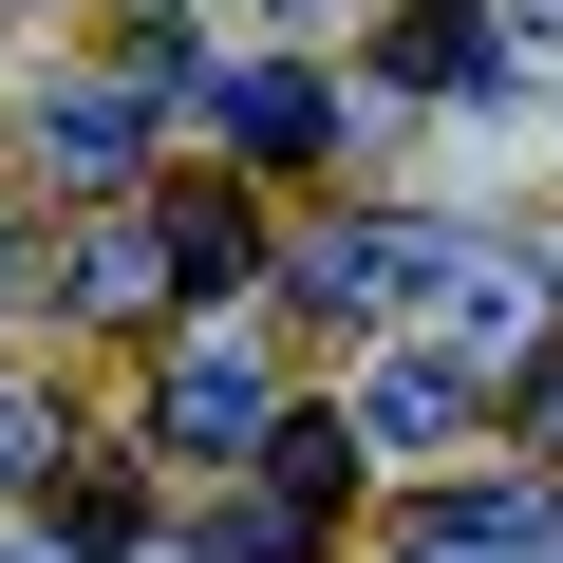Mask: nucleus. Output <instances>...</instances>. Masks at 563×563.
I'll list each match as a JSON object with an SVG mask.
<instances>
[{"mask_svg": "<svg viewBox=\"0 0 563 563\" xmlns=\"http://www.w3.org/2000/svg\"><path fill=\"white\" fill-rule=\"evenodd\" d=\"M151 432H169V451H188V470H207V451H263V432H282V413H263V376H244V357H225V339H188V357H169V376H151Z\"/></svg>", "mask_w": 563, "mask_h": 563, "instance_id": "2", "label": "nucleus"}, {"mask_svg": "<svg viewBox=\"0 0 563 563\" xmlns=\"http://www.w3.org/2000/svg\"><path fill=\"white\" fill-rule=\"evenodd\" d=\"M244 263H263V225H244L225 188H188V207H169V282L207 301V282H244Z\"/></svg>", "mask_w": 563, "mask_h": 563, "instance_id": "11", "label": "nucleus"}, {"mask_svg": "<svg viewBox=\"0 0 563 563\" xmlns=\"http://www.w3.org/2000/svg\"><path fill=\"white\" fill-rule=\"evenodd\" d=\"M207 113H225V132H244L263 169H301V151L339 132V95H320V76H207Z\"/></svg>", "mask_w": 563, "mask_h": 563, "instance_id": "6", "label": "nucleus"}, {"mask_svg": "<svg viewBox=\"0 0 563 563\" xmlns=\"http://www.w3.org/2000/svg\"><path fill=\"white\" fill-rule=\"evenodd\" d=\"M432 301H451V339H470V357H526V320H544L526 282H507V263H470V244H432Z\"/></svg>", "mask_w": 563, "mask_h": 563, "instance_id": "9", "label": "nucleus"}, {"mask_svg": "<svg viewBox=\"0 0 563 563\" xmlns=\"http://www.w3.org/2000/svg\"><path fill=\"white\" fill-rule=\"evenodd\" d=\"M376 57H395V76H413V95H507V38H488V20H470V0H413V20H395V38H376Z\"/></svg>", "mask_w": 563, "mask_h": 563, "instance_id": "4", "label": "nucleus"}, {"mask_svg": "<svg viewBox=\"0 0 563 563\" xmlns=\"http://www.w3.org/2000/svg\"><path fill=\"white\" fill-rule=\"evenodd\" d=\"M132 132H151V95H132V76H57V95H38V169H57V188H113V169H132Z\"/></svg>", "mask_w": 563, "mask_h": 563, "instance_id": "3", "label": "nucleus"}, {"mask_svg": "<svg viewBox=\"0 0 563 563\" xmlns=\"http://www.w3.org/2000/svg\"><path fill=\"white\" fill-rule=\"evenodd\" d=\"M395 282H432V225H320V244H282V301H320V320H376Z\"/></svg>", "mask_w": 563, "mask_h": 563, "instance_id": "1", "label": "nucleus"}, {"mask_svg": "<svg viewBox=\"0 0 563 563\" xmlns=\"http://www.w3.org/2000/svg\"><path fill=\"white\" fill-rule=\"evenodd\" d=\"M413 563H451V544H413Z\"/></svg>", "mask_w": 563, "mask_h": 563, "instance_id": "17", "label": "nucleus"}, {"mask_svg": "<svg viewBox=\"0 0 563 563\" xmlns=\"http://www.w3.org/2000/svg\"><path fill=\"white\" fill-rule=\"evenodd\" d=\"M151 282H169V225H95V244L57 263V301H76V320H151Z\"/></svg>", "mask_w": 563, "mask_h": 563, "instance_id": "7", "label": "nucleus"}, {"mask_svg": "<svg viewBox=\"0 0 563 563\" xmlns=\"http://www.w3.org/2000/svg\"><path fill=\"white\" fill-rule=\"evenodd\" d=\"M432 544H451V563H544V544H563V507H544V488H451V507H432Z\"/></svg>", "mask_w": 563, "mask_h": 563, "instance_id": "8", "label": "nucleus"}, {"mask_svg": "<svg viewBox=\"0 0 563 563\" xmlns=\"http://www.w3.org/2000/svg\"><path fill=\"white\" fill-rule=\"evenodd\" d=\"M526 451H563V357H526Z\"/></svg>", "mask_w": 563, "mask_h": 563, "instance_id": "13", "label": "nucleus"}, {"mask_svg": "<svg viewBox=\"0 0 563 563\" xmlns=\"http://www.w3.org/2000/svg\"><path fill=\"white\" fill-rule=\"evenodd\" d=\"M151 507H132V470H76V507H57V544H132Z\"/></svg>", "mask_w": 563, "mask_h": 563, "instance_id": "12", "label": "nucleus"}, {"mask_svg": "<svg viewBox=\"0 0 563 563\" xmlns=\"http://www.w3.org/2000/svg\"><path fill=\"white\" fill-rule=\"evenodd\" d=\"M207 563H320V488H301V470H263V488L207 526Z\"/></svg>", "mask_w": 563, "mask_h": 563, "instance_id": "10", "label": "nucleus"}, {"mask_svg": "<svg viewBox=\"0 0 563 563\" xmlns=\"http://www.w3.org/2000/svg\"><path fill=\"white\" fill-rule=\"evenodd\" d=\"M451 432H470V376H451V357L357 376V451H451Z\"/></svg>", "mask_w": 563, "mask_h": 563, "instance_id": "5", "label": "nucleus"}, {"mask_svg": "<svg viewBox=\"0 0 563 563\" xmlns=\"http://www.w3.org/2000/svg\"><path fill=\"white\" fill-rule=\"evenodd\" d=\"M38 451H57V432H38V413H0V488H20V470H38Z\"/></svg>", "mask_w": 563, "mask_h": 563, "instance_id": "14", "label": "nucleus"}, {"mask_svg": "<svg viewBox=\"0 0 563 563\" xmlns=\"http://www.w3.org/2000/svg\"><path fill=\"white\" fill-rule=\"evenodd\" d=\"M0 563H76V544H57V526H38V544H20V526H0Z\"/></svg>", "mask_w": 563, "mask_h": 563, "instance_id": "15", "label": "nucleus"}, {"mask_svg": "<svg viewBox=\"0 0 563 563\" xmlns=\"http://www.w3.org/2000/svg\"><path fill=\"white\" fill-rule=\"evenodd\" d=\"M0 301H20V225H0Z\"/></svg>", "mask_w": 563, "mask_h": 563, "instance_id": "16", "label": "nucleus"}]
</instances>
